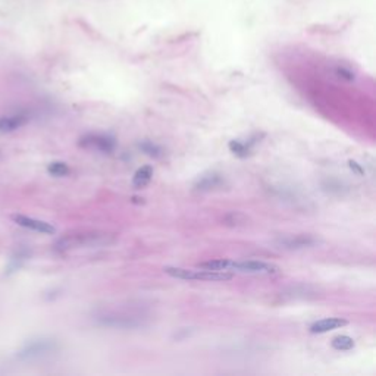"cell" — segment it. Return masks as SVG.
Segmentation results:
<instances>
[{"label": "cell", "mask_w": 376, "mask_h": 376, "mask_svg": "<svg viewBox=\"0 0 376 376\" xmlns=\"http://www.w3.org/2000/svg\"><path fill=\"white\" fill-rule=\"evenodd\" d=\"M153 178V167L152 166H143L140 169H137V172L132 176V185L135 188H143L146 187Z\"/></svg>", "instance_id": "obj_12"}, {"label": "cell", "mask_w": 376, "mask_h": 376, "mask_svg": "<svg viewBox=\"0 0 376 376\" xmlns=\"http://www.w3.org/2000/svg\"><path fill=\"white\" fill-rule=\"evenodd\" d=\"M331 345H332L334 350H338V351H348V350L354 348L356 342L348 335H338V336H335L334 339H332Z\"/></svg>", "instance_id": "obj_14"}, {"label": "cell", "mask_w": 376, "mask_h": 376, "mask_svg": "<svg viewBox=\"0 0 376 376\" xmlns=\"http://www.w3.org/2000/svg\"><path fill=\"white\" fill-rule=\"evenodd\" d=\"M27 116L24 115H9L0 118V132H12L27 124Z\"/></svg>", "instance_id": "obj_11"}, {"label": "cell", "mask_w": 376, "mask_h": 376, "mask_svg": "<svg viewBox=\"0 0 376 376\" xmlns=\"http://www.w3.org/2000/svg\"><path fill=\"white\" fill-rule=\"evenodd\" d=\"M334 72L338 78H341V80H344V81H347V83H353V81L356 80V74H354L350 68H345V66L338 65V66H335L334 68Z\"/></svg>", "instance_id": "obj_18"}, {"label": "cell", "mask_w": 376, "mask_h": 376, "mask_svg": "<svg viewBox=\"0 0 376 376\" xmlns=\"http://www.w3.org/2000/svg\"><path fill=\"white\" fill-rule=\"evenodd\" d=\"M228 265H229L228 259H216V260H209V262L200 263L199 268L200 269H208V270H228Z\"/></svg>", "instance_id": "obj_16"}, {"label": "cell", "mask_w": 376, "mask_h": 376, "mask_svg": "<svg viewBox=\"0 0 376 376\" xmlns=\"http://www.w3.org/2000/svg\"><path fill=\"white\" fill-rule=\"evenodd\" d=\"M348 166H350V169H351L354 173H357V175H363V173H365L363 166H362L360 163H357L356 161H348Z\"/></svg>", "instance_id": "obj_20"}, {"label": "cell", "mask_w": 376, "mask_h": 376, "mask_svg": "<svg viewBox=\"0 0 376 376\" xmlns=\"http://www.w3.org/2000/svg\"><path fill=\"white\" fill-rule=\"evenodd\" d=\"M138 147H140V150H141L143 153H146V155L150 156V158L158 159V158L162 156V149H161L158 144H155L153 141L144 140V141H141V143L138 144Z\"/></svg>", "instance_id": "obj_15"}, {"label": "cell", "mask_w": 376, "mask_h": 376, "mask_svg": "<svg viewBox=\"0 0 376 376\" xmlns=\"http://www.w3.org/2000/svg\"><path fill=\"white\" fill-rule=\"evenodd\" d=\"M318 243V240L313 235L309 234H298V235H290V237H282L276 241L279 249L285 250H303V249H310Z\"/></svg>", "instance_id": "obj_7"}, {"label": "cell", "mask_w": 376, "mask_h": 376, "mask_svg": "<svg viewBox=\"0 0 376 376\" xmlns=\"http://www.w3.org/2000/svg\"><path fill=\"white\" fill-rule=\"evenodd\" d=\"M147 316L143 312H135L129 309H112V310H102L94 316V321L100 326L115 328V329H134L144 326Z\"/></svg>", "instance_id": "obj_1"}, {"label": "cell", "mask_w": 376, "mask_h": 376, "mask_svg": "<svg viewBox=\"0 0 376 376\" xmlns=\"http://www.w3.org/2000/svg\"><path fill=\"white\" fill-rule=\"evenodd\" d=\"M47 172L53 176H65L69 173V166L65 162H52L47 166Z\"/></svg>", "instance_id": "obj_17"}, {"label": "cell", "mask_w": 376, "mask_h": 376, "mask_svg": "<svg viewBox=\"0 0 376 376\" xmlns=\"http://www.w3.org/2000/svg\"><path fill=\"white\" fill-rule=\"evenodd\" d=\"M115 238L110 234L105 232H78V234H68L59 238L54 243V250L59 253L75 250L81 247H99L112 243Z\"/></svg>", "instance_id": "obj_2"}, {"label": "cell", "mask_w": 376, "mask_h": 376, "mask_svg": "<svg viewBox=\"0 0 376 376\" xmlns=\"http://www.w3.org/2000/svg\"><path fill=\"white\" fill-rule=\"evenodd\" d=\"M80 146L85 149H94L102 153H112L116 149V140L105 134H90L80 140Z\"/></svg>", "instance_id": "obj_6"}, {"label": "cell", "mask_w": 376, "mask_h": 376, "mask_svg": "<svg viewBox=\"0 0 376 376\" xmlns=\"http://www.w3.org/2000/svg\"><path fill=\"white\" fill-rule=\"evenodd\" d=\"M348 325V321L341 319V318H326L322 321H318L315 323H312L310 326V332L312 334H325L334 329H339L342 326Z\"/></svg>", "instance_id": "obj_10"}, {"label": "cell", "mask_w": 376, "mask_h": 376, "mask_svg": "<svg viewBox=\"0 0 376 376\" xmlns=\"http://www.w3.org/2000/svg\"><path fill=\"white\" fill-rule=\"evenodd\" d=\"M228 147H229V150H231L232 155H235L237 158H241V159L250 156L251 149H253V146H251L249 140H247V141L232 140V141H229Z\"/></svg>", "instance_id": "obj_13"}, {"label": "cell", "mask_w": 376, "mask_h": 376, "mask_svg": "<svg viewBox=\"0 0 376 376\" xmlns=\"http://www.w3.org/2000/svg\"><path fill=\"white\" fill-rule=\"evenodd\" d=\"M57 350V342L49 338H42V339H33L27 342L19 351H18V359L21 360H31V359H39L49 356Z\"/></svg>", "instance_id": "obj_5"}, {"label": "cell", "mask_w": 376, "mask_h": 376, "mask_svg": "<svg viewBox=\"0 0 376 376\" xmlns=\"http://www.w3.org/2000/svg\"><path fill=\"white\" fill-rule=\"evenodd\" d=\"M228 270L249 273V275H276L281 272V268L272 263L260 262V260H243V262L229 260Z\"/></svg>", "instance_id": "obj_4"}, {"label": "cell", "mask_w": 376, "mask_h": 376, "mask_svg": "<svg viewBox=\"0 0 376 376\" xmlns=\"http://www.w3.org/2000/svg\"><path fill=\"white\" fill-rule=\"evenodd\" d=\"M225 184V178L222 173L219 172H208L202 176L197 178V181L194 182L193 188L194 191H199V193H206V191H212V190H216L219 187H222Z\"/></svg>", "instance_id": "obj_9"}, {"label": "cell", "mask_w": 376, "mask_h": 376, "mask_svg": "<svg viewBox=\"0 0 376 376\" xmlns=\"http://www.w3.org/2000/svg\"><path fill=\"white\" fill-rule=\"evenodd\" d=\"M12 219L22 228H27V229H33V231H37V232H42V234H54L56 232V228L49 223V222H44V220H40V219H34V217H28V216H24V215H13Z\"/></svg>", "instance_id": "obj_8"}, {"label": "cell", "mask_w": 376, "mask_h": 376, "mask_svg": "<svg viewBox=\"0 0 376 376\" xmlns=\"http://www.w3.org/2000/svg\"><path fill=\"white\" fill-rule=\"evenodd\" d=\"M225 222L228 225H240V223H244L246 222V216L238 213V212H232L229 213L226 217H225Z\"/></svg>", "instance_id": "obj_19"}, {"label": "cell", "mask_w": 376, "mask_h": 376, "mask_svg": "<svg viewBox=\"0 0 376 376\" xmlns=\"http://www.w3.org/2000/svg\"><path fill=\"white\" fill-rule=\"evenodd\" d=\"M163 272L176 279H184V281H206V282H225L231 281L234 278L232 272L228 270H208V269H200L193 270V269H185V268H175V266H166L163 268Z\"/></svg>", "instance_id": "obj_3"}]
</instances>
